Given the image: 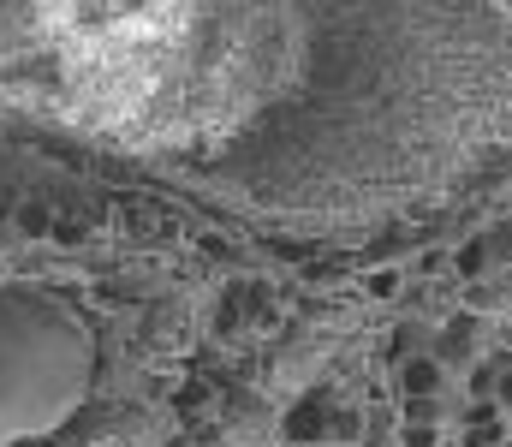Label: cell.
I'll return each instance as SVG.
<instances>
[{
  "mask_svg": "<svg viewBox=\"0 0 512 447\" xmlns=\"http://www.w3.org/2000/svg\"><path fill=\"white\" fill-rule=\"evenodd\" d=\"M399 388H405L411 400H435V388H441V364H435V358H411V364L399 370Z\"/></svg>",
  "mask_w": 512,
  "mask_h": 447,
  "instance_id": "1",
  "label": "cell"
},
{
  "mask_svg": "<svg viewBox=\"0 0 512 447\" xmlns=\"http://www.w3.org/2000/svg\"><path fill=\"white\" fill-rule=\"evenodd\" d=\"M465 447H501V418L483 406V412H471V430H465Z\"/></svg>",
  "mask_w": 512,
  "mask_h": 447,
  "instance_id": "2",
  "label": "cell"
},
{
  "mask_svg": "<svg viewBox=\"0 0 512 447\" xmlns=\"http://www.w3.org/2000/svg\"><path fill=\"white\" fill-rule=\"evenodd\" d=\"M483 269H489V245H483V239H465V245H459V275L477 281Z\"/></svg>",
  "mask_w": 512,
  "mask_h": 447,
  "instance_id": "3",
  "label": "cell"
},
{
  "mask_svg": "<svg viewBox=\"0 0 512 447\" xmlns=\"http://www.w3.org/2000/svg\"><path fill=\"white\" fill-rule=\"evenodd\" d=\"M364 287H370V298H393V293H399V275H393V269H387V275L376 269V275H370Z\"/></svg>",
  "mask_w": 512,
  "mask_h": 447,
  "instance_id": "4",
  "label": "cell"
},
{
  "mask_svg": "<svg viewBox=\"0 0 512 447\" xmlns=\"http://www.w3.org/2000/svg\"><path fill=\"white\" fill-rule=\"evenodd\" d=\"M429 442H435L429 424H405V447H429Z\"/></svg>",
  "mask_w": 512,
  "mask_h": 447,
  "instance_id": "5",
  "label": "cell"
},
{
  "mask_svg": "<svg viewBox=\"0 0 512 447\" xmlns=\"http://www.w3.org/2000/svg\"><path fill=\"white\" fill-rule=\"evenodd\" d=\"M501 406H512V376H507V388H501Z\"/></svg>",
  "mask_w": 512,
  "mask_h": 447,
  "instance_id": "6",
  "label": "cell"
},
{
  "mask_svg": "<svg viewBox=\"0 0 512 447\" xmlns=\"http://www.w3.org/2000/svg\"><path fill=\"white\" fill-rule=\"evenodd\" d=\"M507 316H512V304H507Z\"/></svg>",
  "mask_w": 512,
  "mask_h": 447,
  "instance_id": "7",
  "label": "cell"
}]
</instances>
